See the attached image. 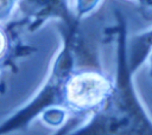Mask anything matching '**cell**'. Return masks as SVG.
Masks as SVG:
<instances>
[{"instance_id":"obj_1","label":"cell","mask_w":152,"mask_h":135,"mask_svg":"<svg viewBox=\"0 0 152 135\" xmlns=\"http://www.w3.org/2000/svg\"><path fill=\"white\" fill-rule=\"evenodd\" d=\"M70 135H152V122L132 89L119 84L90 121Z\"/></svg>"},{"instance_id":"obj_2","label":"cell","mask_w":152,"mask_h":135,"mask_svg":"<svg viewBox=\"0 0 152 135\" xmlns=\"http://www.w3.org/2000/svg\"><path fill=\"white\" fill-rule=\"evenodd\" d=\"M114 86L104 76L82 72L64 84V107L75 112H95L110 96Z\"/></svg>"},{"instance_id":"obj_3","label":"cell","mask_w":152,"mask_h":135,"mask_svg":"<svg viewBox=\"0 0 152 135\" xmlns=\"http://www.w3.org/2000/svg\"><path fill=\"white\" fill-rule=\"evenodd\" d=\"M17 8L26 17L44 18L66 13V0H19Z\"/></svg>"},{"instance_id":"obj_4","label":"cell","mask_w":152,"mask_h":135,"mask_svg":"<svg viewBox=\"0 0 152 135\" xmlns=\"http://www.w3.org/2000/svg\"><path fill=\"white\" fill-rule=\"evenodd\" d=\"M100 0H77V11L80 13H87L91 11Z\"/></svg>"},{"instance_id":"obj_5","label":"cell","mask_w":152,"mask_h":135,"mask_svg":"<svg viewBox=\"0 0 152 135\" xmlns=\"http://www.w3.org/2000/svg\"><path fill=\"white\" fill-rule=\"evenodd\" d=\"M6 47H7V36L6 32L0 27V58L6 52Z\"/></svg>"},{"instance_id":"obj_6","label":"cell","mask_w":152,"mask_h":135,"mask_svg":"<svg viewBox=\"0 0 152 135\" xmlns=\"http://www.w3.org/2000/svg\"><path fill=\"white\" fill-rule=\"evenodd\" d=\"M140 2H144V4H151L152 5V0H138Z\"/></svg>"}]
</instances>
